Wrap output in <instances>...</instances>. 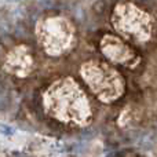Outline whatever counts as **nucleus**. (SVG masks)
I'll list each match as a JSON object with an SVG mask.
<instances>
[{"instance_id": "obj_1", "label": "nucleus", "mask_w": 157, "mask_h": 157, "mask_svg": "<svg viewBox=\"0 0 157 157\" xmlns=\"http://www.w3.org/2000/svg\"><path fill=\"white\" fill-rule=\"evenodd\" d=\"M43 106L48 116L65 124L83 127L92 117L86 94L71 77L59 78L47 88L43 95Z\"/></svg>"}, {"instance_id": "obj_2", "label": "nucleus", "mask_w": 157, "mask_h": 157, "mask_svg": "<svg viewBox=\"0 0 157 157\" xmlns=\"http://www.w3.org/2000/svg\"><path fill=\"white\" fill-rule=\"evenodd\" d=\"M83 80L99 101L110 103L119 99L124 92L123 77L109 65L99 61H90L80 69Z\"/></svg>"}, {"instance_id": "obj_3", "label": "nucleus", "mask_w": 157, "mask_h": 157, "mask_svg": "<svg viewBox=\"0 0 157 157\" xmlns=\"http://www.w3.org/2000/svg\"><path fill=\"white\" fill-rule=\"evenodd\" d=\"M36 35L39 44L50 55L68 51L75 43V26L63 17H47L37 22Z\"/></svg>"}, {"instance_id": "obj_4", "label": "nucleus", "mask_w": 157, "mask_h": 157, "mask_svg": "<svg viewBox=\"0 0 157 157\" xmlns=\"http://www.w3.org/2000/svg\"><path fill=\"white\" fill-rule=\"evenodd\" d=\"M113 25L125 39L136 43L147 41L152 36V19L134 4H120L113 13Z\"/></svg>"}, {"instance_id": "obj_5", "label": "nucleus", "mask_w": 157, "mask_h": 157, "mask_svg": "<svg viewBox=\"0 0 157 157\" xmlns=\"http://www.w3.org/2000/svg\"><path fill=\"white\" fill-rule=\"evenodd\" d=\"M35 61L30 52V48L24 44L14 47L11 51L7 52L3 62V69L7 73L18 77H25L33 71Z\"/></svg>"}, {"instance_id": "obj_6", "label": "nucleus", "mask_w": 157, "mask_h": 157, "mask_svg": "<svg viewBox=\"0 0 157 157\" xmlns=\"http://www.w3.org/2000/svg\"><path fill=\"white\" fill-rule=\"evenodd\" d=\"M101 50L109 61L120 65H130L135 62L136 57L132 50L123 40L112 35H106L101 41Z\"/></svg>"}]
</instances>
